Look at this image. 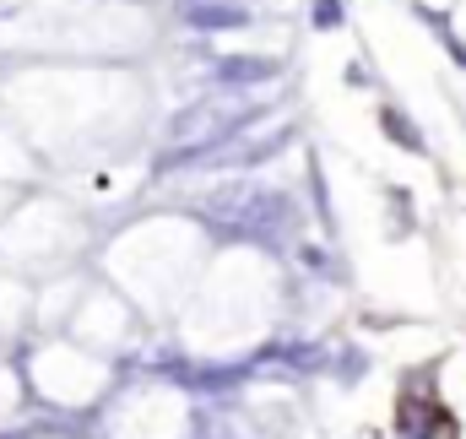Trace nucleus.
Wrapping results in <instances>:
<instances>
[{
  "mask_svg": "<svg viewBox=\"0 0 466 439\" xmlns=\"http://www.w3.org/2000/svg\"><path fill=\"white\" fill-rule=\"evenodd\" d=\"M238 125V104H196L174 119V158L168 163H185V158H207L212 147H223Z\"/></svg>",
  "mask_w": 466,
  "mask_h": 439,
  "instance_id": "obj_2",
  "label": "nucleus"
},
{
  "mask_svg": "<svg viewBox=\"0 0 466 439\" xmlns=\"http://www.w3.org/2000/svg\"><path fill=\"white\" fill-rule=\"evenodd\" d=\"M380 125H385V130H390V136H396L407 152H423V130H418L407 114L396 109V104H385V109H380Z\"/></svg>",
  "mask_w": 466,
  "mask_h": 439,
  "instance_id": "obj_5",
  "label": "nucleus"
},
{
  "mask_svg": "<svg viewBox=\"0 0 466 439\" xmlns=\"http://www.w3.org/2000/svg\"><path fill=\"white\" fill-rule=\"evenodd\" d=\"M201 212L218 222V228H228L233 239H260V244H271L277 233H288L293 201H288L282 190H271V185H238L228 196L207 201Z\"/></svg>",
  "mask_w": 466,
  "mask_h": 439,
  "instance_id": "obj_1",
  "label": "nucleus"
},
{
  "mask_svg": "<svg viewBox=\"0 0 466 439\" xmlns=\"http://www.w3.org/2000/svg\"><path fill=\"white\" fill-rule=\"evenodd\" d=\"M185 22L218 33V27H244L249 16H244V5H207V0H190V5H185Z\"/></svg>",
  "mask_w": 466,
  "mask_h": 439,
  "instance_id": "obj_4",
  "label": "nucleus"
},
{
  "mask_svg": "<svg viewBox=\"0 0 466 439\" xmlns=\"http://www.w3.org/2000/svg\"><path fill=\"white\" fill-rule=\"evenodd\" d=\"M207 5H238V0H207Z\"/></svg>",
  "mask_w": 466,
  "mask_h": 439,
  "instance_id": "obj_7",
  "label": "nucleus"
},
{
  "mask_svg": "<svg viewBox=\"0 0 466 439\" xmlns=\"http://www.w3.org/2000/svg\"><path fill=\"white\" fill-rule=\"evenodd\" d=\"M277 77V60H260V55H228L218 66V82L228 87H249V82H271Z\"/></svg>",
  "mask_w": 466,
  "mask_h": 439,
  "instance_id": "obj_3",
  "label": "nucleus"
},
{
  "mask_svg": "<svg viewBox=\"0 0 466 439\" xmlns=\"http://www.w3.org/2000/svg\"><path fill=\"white\" fill-rule=\"evenodd\" d=\"M342 11H348L342 0H315V27H337V22H342Z\"/></svg>",
  "mask_w": 466,
  "mask_h": 439,
  "instance_id": "obj_6",
  "label": "nucleus"
}]
</instances>
